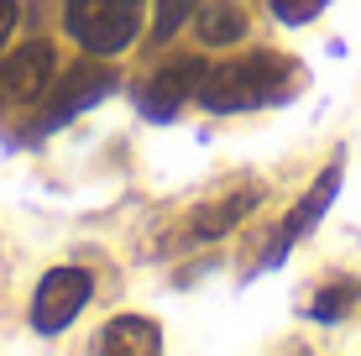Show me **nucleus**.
Segmentation results:
<instances>
[{
  "mask_svg": "<svg viewBox=\"0 0 361 356\" xmlns=\"http://www.w3.org/2000/svg\"><path fill=\"white\" fill-rule=\"evenodd\" d=\"M293 90H298V63H288L278 53H246V58H231V63L204 73L199 105L215 110V116H231V110H257L272 100H288Z\"/></svg>",
  "mask_w": 361,
  "mask_h": 356,
  "instance_id": "1",
  "label": "nucleus"
},
{
  "mask_svg": "<svg viewBox=\"0 0 361 356\" xmlns=\"http://www.w3.org/2000/svg\"><path fill=\"white\" fill-rule=\"evenodd\" d=\"M152 0H63V32L90 58H121L147 27Z\"/></svg>",
  "mask_w": 361,
  "mask_h": 356,
  "instance_id": "2",
  "label": "nucleus"
},
{
  "mask_svg": "<svg viewBox=\"0 0 361 356\" xmlns=\"http://www.w3.org/2000/svg\"><path fill=\"white\" fill-rule=\"evenodd\" d=\"M94 299V278L84 267H53L32 293V330L37 336H58L79 320V309Z\"/></svg>",
  "mask_w": 361,
  "mask_h": 356,
  "instance_id": "3",
  "label": "nucleus"
},
{
  "mask_svg": "<svg viewBox=\"0 0 361 356\" xmlns=\"http://www.w3.org/2000/svg\"><path fill=\"white\" fill-rule=\"evenodd\" d=\"M204 58H168L163 68H152L142 84H136V110H142L147 121H173L178 116V105L199 100V84H204Z\"/></svg>",
  "mask_w": 361,
  "mask_h": 356,
  "instance_id": "4",
  "label": "nucleus"
},
{
  "mask_svg": "<svg viewBox=\"0 0 361 356\" xmlns=\"http://www.w3.org/2000/svg\"><path fill=\"white\" fill-rule=\"evenodd\" d=\"M53 90V42H21L0 63V105H32Z\"/></svg>",
  "mask_w": 361,
  "mask_h": 356,
  "instance_id": "5",
  "label": "nucleus"
},
{
  "mask_svg": "<svg viewBox=\"0 0 361 356\" xmlns=\"http://www.w3.org/2000/svg\"><path fill=\"white\" fill-rule=\"evenodd\" d=\"M105 94H116V73H110L105 63H84V68H73L68 79H58V94L47 100V121H42V126H63V121H73L79 110L99 105Z\"/></svg>",
  "mask_w": 361,
  "mask_h": 356,
  "instance_id": "6",
  "label": "nucleus"
},
{
  "mask_svg": "<svg viewBox=\"0 0 361 356\" xmlns=\"http://www.w3.org/2000/svg\"><path fill=\"white\" fill-rule=\"evenodd\" d=\"M194 32H199V47H235L252 32V16L235 0H209L194 11Z\"/></svg>",
  "mask_w": 361,
  "mask_h": 356,
  "instance_id": "7",
  "label": "nucleus"
},
{
  "mask_svg": "<svg viewBox=\"0 0 361 356\" xmlns=\"http://www.w3.org/2000/svg\"><path fill=\"white\" fill-rule=\"evenodd\" d=\"M257 200H262V189H257V183H241V189L226 194V200H215V204H204V210H194L189 236H194V241H215V236H226V231H231L241 215H252V204H257Z\"/></svg>",
  "mask_w": 361,
  "mask_h": 356,
  "instance_id": "8",
  "label": "nucleus"
},
{
  "mask_svg": "<svg viewBox=\"0 0 361 356\" xmlns=\"http://www.w3.org/2000/svg\"><path fill=\"white\" fill-rule=\"evenodd\" d=\"M94 351H136V356H152L163 351V330L152 320H142V314H121V320H105L99 325V336L90 340Z\"/></svg>",
  "mask_w": 361,
  "mask_h": 356,
  "instance_id": "9",
  "label": "nucleus"
},
{
  "mask_svg": "<svg viewBox=\"0 0 361 356\" xmlns=\"http://www.w3.org/2000/svg\"><path fill=\"white\" fill-rule=\"evenodd\" d=\"M335 189H341V168H330V173L314 183V194H309V200L293 210V220H283V231H278V252L288 247V241H298V236H304V231L314 226L319 215H325V204L335 200ZM278 252H272V257H278Z\"/></svg>",
  "mask_w": 361,
  "mask_h": 356,
  "instance_id": "10",
  "label": "nucleus"
},
{
  "mask_svg": "<svg viewBox=\"0 0 361 356\" xmlns=\"http://www.w3.org/2000/svg\"><path fill=\"white\" fill-rule=\"evenodd\" d=\"M194 11H199V0H157V11H152V37H157V42H168V37L178 32Z\"/></svg>",
  "mask_w": 361,
  "mask_h": 356,
  "instance_id": "11",
  "label": "nucleus"
},
{
  "mask_svg": "<svg viewBox=\"0 0 361 356\" xmlns=\"http://www.w3.org/2000/svg\"><path fill=\"white\" fill-rule=\"evenodd\" d=\"M16 21H21V6L16 0H0V47H6L11 32H16Z\"/></svg>",
  "mask_w": 361,
  "mask_h": 356,
  "instance_id": "12",
  "label": "nucleus"
}]
</instances>
